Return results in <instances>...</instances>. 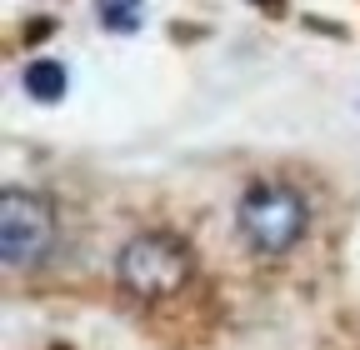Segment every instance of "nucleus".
<instances>
[{
	"label": "nucleus",
	"mask_w": 360,
	"mask_h": 350,
	"mask_svg": "<svg viewBox=\"0 0 360 350\" xmlns=\"http://www.w3.org/2000/svg\"><path fill=\"white\" fill-rule=\"evenodd\" d=\"M236 226L255 255H285L300 245V235L310 226V205L285 181H255L236 205Z\"/></svg>",
	"instance_id": "nucleus-1"
},
{
	"label": "nucleus",
	"mask_w": 360,
	"mask_h": 350,
	"mask_svg": "<svg viewBox=\"0 0 360 350\" xmlns=\"http://www.w3.org/2000/svg\"><path fill=\"white\" fill-rule=\"evenodd\" d=\"M115 280L135 300H165L191 280V245L170 231H141L115 255Z\"/></svg>",
	"instance_id": "nucleus-2"
},
{
	"label": "nucleus",
	"mask_w": 360,
	"mask_h": 350,
	"mask_svg": "<svg viewBox=\"0 0 360 350\" xmlns=\"http://www.w3.org/2000/svg\"><path fill=\"white\" fill-rule=\"evenodd\" d=\"M51 250H56V205L40 190L11 186L0 195V255H6V266L11 271L40 266Z\"/></svg>",
	"instance_id": "nucleus-3"
},
{
	"label": "nucleus",
	"mask_w": 360,
	"mask_h": 350,
	"mask_svg": "<svg viewBox=\"0 0 360 350\" xmlns=\"http://www.w3.org/2000/svg\"><path fill=\"white\" fill-rule=\"evenodd\" d=\"M20 85H25V96H35L40 105H51V101H60V96L70 91V75H65V65H60V60H51V56H35V60L25 65Z\"/></svg>",
	"instance_id": "nucleus-4"
},
{
	"label": "nucleus",
	"mask_w": 360,
	"mask_h": 350,
	"mask_svg": "<svg viewBox=\"0 0 360 350\" xmlns=\"http://www.w3.org/2000/svg\"><path fill=\"white\" fill-rule=\"evenodd\" d=\"M96 11H101V25L110 35H135L146 25V6H141V0H96Z\"/></svg>",
	"instance_id": "nucleus-5"
}]
</instances>
